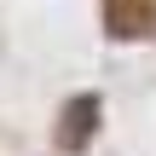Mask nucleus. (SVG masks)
I'll return each instance as SVG.
<instances>
[{
  "label": "nucleus",
  "mask_w": 156,
  "mask_h": 156,
  "mask_svg": "<svg viewBox=\"0 0 156 156\" xmlns=\"http://www.w3.org/2000/svg\"><path fill=\"white\" fill-rule=\"evenodd\" d=\"M93 122H98V98H93V93L69 98L64 116H58V145H64V151H81V145L93 139Z\"/></svg>",
  "instance_id": "obj_2"
},
{
  "label": "nucleus",
  "mask_w": 156,
  "mask_h": 156,
  "mask_svg": "<svg viewBox=\"0 0 156 156\" xmlns=\"http://www.w3.org/2000/svg\"><path fill=\"white\" fill-rule=\"evenodd\" d=\"M104 29L116 41H139L156 29V0H104Z\"/></svg>",
  "instance_id": "obj_1"
}]
</instances>
